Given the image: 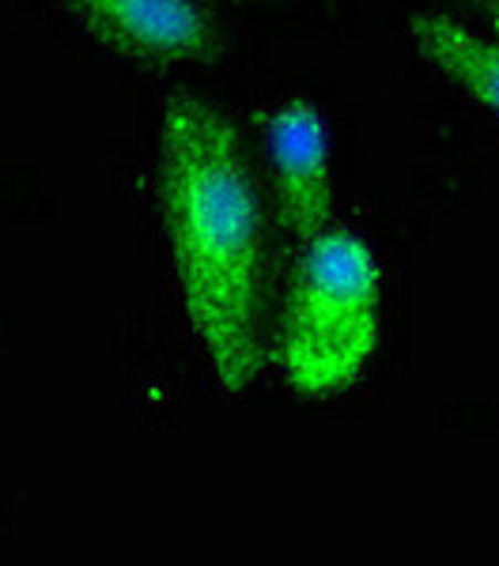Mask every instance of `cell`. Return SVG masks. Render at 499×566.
Segmentation results:
<instances>
[{
  "label": "cell",
  "instance_id": "obj_6",
  "mask_svg": "<svg viewBox=\"0 0 499 566\" xmlns=\"http://www.w3.org/2000/svg\"><path fill=\"white\" fill-rule=\"evenodd\" d=\"M461 4L474 8L477 15H485L492 27H499V0H461Z\"/></svg>",
  "mask_w": 499,
  "mask_h": 566
},
{
  "label": "cell",
  "instance_id": "obj_5",
  "mask_svg": "<svg viewBox=\"0 0 499 566\" xmlns=\"http://www.w3.org/2000/svg\"><path fill=\"white\" fill-rule=\"evenodd\" d=\"M408 34L428 65L450 76L480 106L499 114V42L477 34L474 27L458 23L447 12H435V8L416 12L408 20Z\"/></svg>",
  "mask_w": 499,
  "mask_h": 566
},
{
  "label": "cell",
  "instance_id": "obj_4",
  "mask_svg": "<svg viewBox=\"0 0 499 566\" xmlns=\"http://www.w3.org/2000/svg\"><path fill=\"white\" fill-rule=\"evenodd\" d=\"M266 159L277 197V219L303 245L333 219L330 129L311 98H284L266 114Z\"/></svg>",
  "mask_w": 499,
  "mask_h": 566
},
{
  "label": "cell",
  "instance_id": "obj_3",
  "mask_svg": "<svg viewBox=\"0 0 499 566\" xmlns=\"http://www.w3.org/2000/svg\"><path fill=\"white\" fill-rule=\"evenodd\" d=\"M95 42L148 69L212 65L223 53L220 27L197 0H53Z\"/></svg>",
  "mask_w": 499,
  "mask_h": 566
},
{
  "label": "cell",
  "instance_id": "obj_2",
  "mask_svg": "<svg viewBox=\"0 0 499 566\" xmlns=\"http://www.w3.org/2000/svg\"><path fill=\"white\" fill-rule=\"evenodd\" d=\"M383 283L367 242L349 227H325L303 242L288 280L277 363L288 389L325 400L352 389L378 352Z\"/></svg>",
  "mask_w": 499,
  "mask_h": 566
},
{
  "label": "cell",
  "instance_id": "obj_1",
  "mask_svg": "<svg viewBox=\"0 0 499 566\" xmlns=\"http://www.w3.org/2000/svg\"><path fill=\"white\" fill-rule=\"evenodd\" d=\"M159 205L189 325L220 389L242 397L266 363V227L239 129L205 98L163 106Z\"/></svg>",
  "mask_w": 499,
  "mask_h": 566
}]
</instances>
